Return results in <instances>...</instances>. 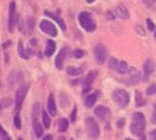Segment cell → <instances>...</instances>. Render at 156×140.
Here are the masks:
<instances>
[{
  "mask_svg": "<svg viewBox=\"0 0 156 140\" xmlns=\"http://www.w3.org/2000/svg\"><path fill=\"white\" fill-rule=\"evenodd\" d=\"M80 72H82V70H80V68L73 67V66H69V67H66V73H68L69 75L76 76V75H78Z\"/></svg>",
  "mask_w": 156,
  "mask_h": 140,
  "instance_id": "26",
  "label": "cell"
},
{
  "mask_svg": "<svg viewBox=\"0 0 156 140\" xmlns=\"http://www.w3.org/2000/svg\"><path fill=\"white\" fill-rule=\"evenodd\" d=\"M94 57L98 64H103L107 58V50L103 44H97L94 48Z\"/></svg>",
  "mask_w": 156,
  "mask_h": 140,
  "instance_id": "9",
  "label": "cell"
},
{
  "mask_svg": "<svg viewBox=\"0 0 156 140\" xmlns=\"http://www.w3.org/2000/svg\"><path fill=\"white\" fill-rule=\"evenodd\" d=\"M71 122L72 123H75L76 122V119H77V107H75L73 108V110H72V112H71Z\"/></svg>",
  "mask_w": 156,
  "mask_h": 140,
  "instance_id": "34",
  "label": "cell"
},
{
  "mask_svg": "<svg viewBox=\"0 0 156 140\" xmlns=\"http://www.w3.org/2000/svg\"><path fill=\"white\" fill-rule=\"evenodd\" d=\"M117 126L119 128H122L125 126V118H120L119 121L117 122Z\"/></svg>",
  "mask_w": 156,
  "mask_h": 140,
  "instance_id": "38",
  "label": "cell"
},
{
  "mask_svg": "<svg viewBox=\"0 0 156 140\" xmlns=\"http://www.w3.org/2000/svg\"><path fill=\"white\" fill-rule=\"evenodd\" d=\"M127 79L125 80V82L127 85H136L139 81H140V74H139V71L135 68V67H129L128 71H127Z\"/></svg>",
  "mask_w": 156,
  "mask_h": 140,
  "instance_id": "8",
  "label": "cell"
},
{
  "mask_svg": "<svg viewBox=\"0 0 156 140\" xmlns=\"http://www.w3.org/2000/svg\"><path fill=\"white\" fill-rule=\"evenodd\" d=\"M113 101L117 103L120 108H126L129 103V94L124 89H115L112 94Z\"/></svg>",
  "mask_w": 156,
  "mask_h": 140,
  "instance_id": "3",
  "label": "cell"
},
{
  "mask_svg": "<svg viewBox=\"0 0 156 140\" xmlns=\"http://www.w3.org/2000/svg\"><path fill=\"white\" fill-rule=\"evenodd\" d=\"M42 140H52V135L51 134H47L46 137H43V139Z\"/></svg>",
  "mask_w": 156,
  "mask_h": 140,
  "instance_id": "40",
  "label": "cell"
},
{
  "mask_svg": "<svg viewBox=\"0 0 156 140\" xmlns=\"http://www.w3.org/2000/svg\"><path fill=\"white\" fill-rule=\"evenodd\" d=\"M107 15H108V19H111V20H113V19H114V16L112 15V13L107 12Z\"/></svg>",
  "mask_w": 156,
  "mask_h": 140,
  "instance_id": "42",
  "label": "cell"
},
{
  "mask_svg": "<svg viewBox=\"0 0 156 140\" xmlns=\"http://www.w3.org/2000/svg\"><path fill=\"white\" fill-rule=\"evenodd\" d=\"M146 93H147L148 96H151V95H154V94H156V83L150 85L149 87L147 88V90H146Z\"/></svg>",
  "mask_w": 156,
  "mask_h": 140,
  "instance_id": "28",
  "label": "cell"
},
{
  "mask_svg": "<svg viewBox=\"0 0 156 140\" xmlns=\"http://www.w3.org/2000/svg\"><path fill=\"white\" fill-rule=\"evenodd\" d=\"M84 55H85V52L83 50H80V49H76V50L73 51V56H75V58H77V59L82 58Z\"/></svg>",
  "mask_w": 156,
  "mask_h": 140,
  "instance_id": "31",
  "label": "cell"
},
{
  "mask_svg": "<svg viewBox=\"0 0 156 140\" xmlns=\"http://www.w3.org/2000/svg\"><path fill=\"white\" fill-rule=\"evenodd\" d=\"M28 88H29V85H22L15 93V111L16 112H19L22 108L25 97L28 93Z\"/></svg>",
  "mask_w": 156,
  "mask_h": 140,
  "instance_id": "5",
  "label": "cell"
},
{
  "mask_svg": "<svg viewBox=\"0 0 156 140\" xmlns=\"http://www.w3.org/2000/svg\"><path fill=\"white\" fill-rule=\"evenodd\" d=\"M135 104H136L137 107H143L146 104V101L142 98V94L140 92L135 93Z\"/></svg>",
  "mask_w": 156,
  "mask_h": 140,
  "instance_id": "25",
  "label": "cell"
},
{
  "mask_svg": "<svg viewBox=\"0 0 156 140\" xmlns=\"http://www.w3.org/2000/svg\"><path fill=\"white\" fill-rule=\"evenodd\" d=\"M5 140H12V139H11L9 137H7V138H6V139H5Z\"/></svg>",
  "mask_w": 156,
  "mask_h": 140,
  "instance_id": "45",
  "label": "cell"
},
{
  "mask_svg": "<svg viewBox=\"0 0 156 140\" xmlns=\"http://www.w3.org/2000/svg\"><path fill=\"white\" fill-rule=\"evenodd\" d=\"M0 135H1V138H2V139H6L7 137H8V134L6 133V131L2 128L1 125H0Z\"/></svg>",
  "mask_w": 156,
  "mask_h": 140,
  "instance_id": "37",
  "label": "cell"
},
{
  "mask_svg": "<svg viewBox=\"0 0 156 140\" xmlns=\"http://www.w3.org/2000/svg\"><path fill=\"white\" fill-rule=\"evenodd\" d=\"M11 103H12V98H4L2 101H1V104H2V108H6V107H9L11 105Z\"/></svg>",
  "mask_w": 156,
  "mask_h": 140,
  "instance_id": "33",
  "label": "cell"
},
{
  "mask_svg": "<svg viewBox=\"0 0 156 140\" xmlns=\"http://www.w3.org/2000/svg\"><path fill=\"white\" fill-rule=\"evenodd\" d=\"M85 126H86V131H87V134L90 135V138L97 139L99 137V133H100V128H99L97 121L94 118H92V117H86Z\"/></svg>",
  "mask_w": 156,
  "mask_h": 140,
  "instance_id": "4",
  "label": "cell"
},
{
  "mask_svg": "<svg viewBox=\"0 0 156 140\" xmlns=\"http://www.w3.org/2000/svg\"><path fill=\"white\" fill-rule=\"evenodd\" d=\"M44 15H46V16H49L50 19L55 20V22H56V23L59 25V28H61L62 30H64V32L66 30V25H65L64 21L62 20V18H59L58 15H56L55 13L49 12V11H44Z\"/></svg>",
  "mask_w": 156,
  "mask_h": 140,
  "instance_id": "13",
  "label": "cell"
},
{
  "mask_svg": "<svg viewBox=\"0 0 156 140\" xmlns=\"http://www.w3.org/2000/svg\"><path fill=\"white\" fill-rule=\"evenodd\" d=\"M128 68H129V67H128L127 63L124 62V60H121V62L118 63L117 67H115V71H117V73H119V74H126Z\"/></svg>",
  "mask_w": 156,
  "mask_h": 140,
  "instance_id": "21",
  "label": "cell"
},
{
  "mask_svg": "<svg viewBox=\"0 0 156 140\" xmlns=\"http://www.w3.org/2000/svg\"><path fill=\"white\" fill-rule=\"evenodd\" d=\"M41 116H42V123H43V126L48 128V127L50 126V117H49V115L47 114L46 111L43 110L42 112H41Z\"/></svg>",
  "mask_w": 156,
  "mask_h": 140,
  "instance_id": "24",
  "label": "cell"
},
{
  "mask_svg": "<svg viewBox=\"0 0 156 140\" xmlns=\"http://www.w3.org/2000/svg\"><path fill=\"white\" fill-rule=\"evenodd\" d=\"M30 43H32L33 46H36V44H37V42H36V39H34V38H33L32 41H30Z\"/></svg>",
  "mask_w": 156,
  "mask_h": 140,
  "instance_id": "41",
  "label": "cell"
},
{
  "mask_svg": "<svg viewBox=\"0 0 156 140\" xmlns=\"http://www.w3.org/2000/svg\"><path fill=\"white\" fill-rule=\"evenodd\" d=\"M27 27L29 28V30H33V28H34V19L33 18L27 19Z\"/></svg>",
  "mask_w": 156,
  "mask_h": 140,
  "instance_id": "35",
  "label": "cell"
},
{
  "mask_svg": "<svg viewBox=\"0 0 156 140\" xmlns=\"http://www.w3.org/2000/svg\"><path fill=\"white\" fill-rule=\"evenodd\" d=\"M14 125L15 127L20 130V128H22V124H21V118H20L19 115H15V117H14Z\"/></svg>",
  "mask_w": 156,
  "mask_h": 140,
  "instance_id": "30",
  "label": "cell"
},
{
  "mask_svg": "<svg viewBox=\"0 0 156 140\" xmlns=\"http://www.w3.org/2000/svg\"><path fill=\"white\" fill-rule=\"evenodd\" d=\"M118 63H119V62H118L115 58L111 57L110 59H108V66H110L111 70H115V67H117Z\"/></svg>",
  "mask_w": 156,
  "mask_h": 140,
  "instance_id": "29",
  "label": "cell"
},
{
  "mask_svg": "<svg viewBox=\"0 0 156 140\" xmlns=\"http://www.w3.org/2000/svg\"><path fill=\"white\" fill-rule=\"evenodd\" d=\"M55 50H56V43L52 39H48L46 44V49H44V55L47 57H51Z\"/></svg>",
  "mask_w": 156,
  "mask_h": 140,
  "instance_id": "17",
  "label": "cell"
},
{
  "mask_svg": "<svg viewBox=\"0 0 156 140\" xmlns=\"http://www.w3.org/2000/svg\"><path fill=\"white\" fill-rule=\"evenodd\" d=\"M72 140H73V139H72Z\"/></svg>",
  "mask_w": 156,
  "mask_h": 140,
  "instance_id": "49",
  "label": "cell"
},
{
  "mask_svg": "<svg viewBox=\"0 0 156 140\" xmlns=\"http://www.w3.org/2000/svg\"><path fill=\"white\" fill-rule=\"evenodd\" d=\"M126 140H133V139H129V138H128V139H126Z\"/></svg>",
  "mask_w": 156,
  "mask_h": 140,
  "instance_id": "46",
  "label": "cell"
},
{
  "mask_svg": "<svg viewBox=\"0 0 156 140\" xmlns=\"http://www.w3.org/2000/svg\"><path fill=\"white\" fill-rule=\"evenodd\" d=\"M98 95H99V93H93L91 95H89L86 98H85V107L86 108H92L94 104H96V102L98 100Z\"/></svg>",
  "mask_w": 156,
  "mask_h": 140,
  "instance_id": "18",
  "label": "cell"
},
{
  "mask_svg": "<svg viewBox=\"0 0 156 140\" xmlns=\"http://www.w3.org/2000/svg\"><path fill=\"white\" fill-rule=\"evenodd\" d=\"M18 53H19V56L21 58H23V59H28V55H27V51L25 50V48H23V42H22V39H19V44H18Z\"/></svg>",
  "mask_w": 156,
  "mask_h": 140,
  "instance_id": "22",
  "label": "cell"
},
{
  "mask_svg": "<svg viewBox=\"0 0 156 140\" xmlns=\"http://www.w3.org/2000/svg\"><path fill=\"white\" fill-rule=\"evenodd\" d=\"M86 1H87V2H89V4H92V2H94V1H96V0H86Z\"/></svg>",
  "mask_w": 156,
  "mask_h": 140,
  "instance_id": "43",
  "label": "cell"
},
{
  "mask_svg": "<svg viewBox=\"0 0 156 140\" xmlns=\"http://www.w3.org/2000/svg\"><path fill=\"white\" fill-rule=\"evenodd\" d=\"M150 122H151L153 124H156V104L154 105V111H153V115H151Z\"/></svg>",
  "mask_w": 156,
  "mask_h": 140,
  "instance_id": "36",
  "label": "cell"
},
{
  "mask_svg": "<svg viewBox=\"0 0 156 140\" xmlns=\"http://www.w3.org/2000/svg\"><path fill=\"white\" fill-rule=\"evenodd\" d=\"M153 71H154V66H153L151 60H147L144 63V65H143V81H147L149 79V76L153 73Z\"/></svg>",
  "mask_w": 156,
  "mask_h": 140,
  "instance_id": "14",
  "label": "cell"
},
{
  "mask_svg": "<svg viewBox=\"0 0 156 140\" xmlns=\"http://www.w3.org/2000/svg\"><path fill=\"white\" fill-rule=\"evenodd\" d=\"M150 140H156V128L150 132Z\"/></svg>",
  "mask_w": 156,
  "mask_h": 140,
  "instance_id": "39",
  "label": "cell"
},
{
  "mask_svg": "<svg viewBox=\"0 0 156 140\" xmlns=\"http://www.w3.org/2000/svg\"><path fill=\"white\" fill-rule=\"evenodd\" d=\"M19 140H22V139H19Z\"/></svg>",
  "mask_w": 156,
  "mask_h": 140,
  "instance_id": "48",
  "label": "cell"
},
{
  "mask_svg": "<svg viewBox=\"0 0 156 140\" xmlns=\"http://www.w3.org/2000/svg\"><path fill=\"white\" fill-rule=\"evenodd\" d=\"M33 128L36 138H41L43 135V126L39 123V121H33Z\"/></svg>",
  "mask_w": 156,
  "mask_h": 140,
  "instance_id": "20",
  "label": "cell"
},
{
  "mask_svg": "<svg viewBox=\"0 0 156 140\" xmlns=\"http://www.w3.org/2000/svg\"><path fill=\"white\" fill-rule=\"evenodd\" d=\"M40 28H41L42 32H46L47 35H49V36H51V37H56V36L58 35L56 25H54V23H51L50 21H48V20H42V21L40 22Z\"/></svg>",
  "mask_w": 156,
  "mask_h": 140,
  "instance_id": "6",
  "label": "cell"
},
{
  "mask_svg": "<svg viewBox=\"0 0 156 140\" xmlns=\"http://www.w3.org/2000/svg\"><path fill=\"white\" fill-rule=\"evenodd\" d=\"M78 22H79L80 27L84 30H86V32H94L96 28H97L96 21H94V19L92 18V15L89 12L79 13V15H78Z\"/></svg>",
  "mask_w": 156,
  "mask_h": 140,
  "instance_id": "2",
  "label": "cell"
},
{
  "mask_svg": "<svg viewBox=\"0 0 156 140\" xmlns=\"http://www.w3.org/2000/svg\"><path fill=\"white\" fill-rule=\"evenodd\" d=\"M48 111L50 112V115L55 116L57 110H56V102H55V97L52 94L49 95V98H48Z\"/></svg>",
  "mask_w": 156,
  "mask_h": 140,
  "instance_id": "19",
  "label": "cell"
},
{
  "mask_svg": "<svg viewBox=\"0 0 156 140\" xmlns=\"http://www.w3.org/2000/svg\"><path fill=\"white\" fill-rule=\"evenodd\" d=\"M146 127V118L141 112H134L132 117V124H130V131L132 133L141 137Z\"/></svg>",
  "mask_w": 156,
  "mask_h": 140,
  "instance_id": "1",
  "label": "cell"
},
{
  "mask_svg": "<svg viewBox=\"0 0 156 140\" xmlns=\"http://www.w3.org/2000/svg\"><path fill=\"white\" fill-rule=\"evenodd\" d=\"M96 76H97V73L96 72H90L86 78H85L84 82H83V93H87L90 89H91V86L93 81H94V79H96Z\"/></svg>",
  "mask_w": 156,
  "mask_h": 140,
  "instance_id": "11",
  "label": "cell"
},
{
  "mask_svg": "<svg viewBox=\"0 0 156 140\" xmlns=\"http://www.w3.org/2000/svg\"><path fill=\"white\" fill-rule=\"evenodd\" d=\"M16 20H18V15H16L15 2L12 1V2L9 4V8H8V30H9V32H13Z\"/></svg>",
  "mask_w": 156,
  "mask_h": 140,
  "instance_id": "7",
  "label": "cell"
},
{
  "mask_svg": "<svg viewBox=\"0 0 156 140\" xmlns=\"http://www.w3.org/2000/svg\"><path fill=\"white\" fill-rule=\"evenodd\" d=\"M146 23H147V28H148V30H155V25H154V22L151 21L150 19H147L146 20Z\"/></svg>",
  "mask_w": 156,
  "mask_h": 140,
  "instance_id": "32",
  "label": "cell"
},
{
  "mask_svg": "<svg viewBox=\"0 0 156 140\" xmlns=\"http://www.w3.org/2000/svg\"><path fill=\"white\" fill-rule=\"evenodd\" d=\"M143 4L148 7L149 9L156 11V0H142Z\"/></svg>",
  "mask_w": 156,
  "mask_h": 140,
  "instance_id": "27",
  "label": "cell"
},
{
  "mask_svg": "<svg viewBox=\"0 0 156 140\" xmlns=\"http://www.w3.org/2000/svg\"><path fill=\"white\" fill-rule=\"evenodd\" d=\"M94 115L101 122H105L110 116V110H108V108L104 107V105H99V107L94 109Z\"/></svg>",
  "mask_w": 156,
  "mask_h": 140,
  "instance_id": "10",
  "label": "cell"
},
{
  "mask_svg": "<svg viewBox=\"0 0 156 140\" xmlns=\"http://www.w3.org/2000/svg\"><path fill=\"white\" fill-rule=\"evenodd\" d=\"M66 51H68L66 48H62L61 51H59V53L55 58V66H56L57 70H62L63 68V63H64V59L66 57Z\"/></svg>",
  "mask_w": 156,
  "mask_h": 140,
  "instance_id": "12",
  "label": "cell"
},
{
  "mask_svg": "<svg viewBox=\"0 0 156 140\" xmlns=\"http://www.w3.org/2000/svg\"><path fill=\"white\" fill-rule=\"evenodd\" d=\"M21 80H22V74L19 71H12L9 76H8V82L11 85V87H13L15 83L21 81Z\"/></svg>",
  "mask_w": 156,
  "mask_h": 140,
  "instance_id": "15",
  "label": "cell"
},
{
  "mask_svg": "<svg viewBox=\"0 0 156 140\" xmlns=\"http://www.w3.org/2000/svg\"><path fill=\"white\" fill-rule=\"evenodd\" d=\"M2 109V104H1V102H0V110Z\"/></svg>",
  "mask_w": 156,
  "mask_h": 140,
  "instance_id": "44",
  "label": "cell"
},
{
  "mask_svg": "<svg viewBox=\"0 0 156 140\" xmlns=\"http://www.w3.org/2000/svg\"><path fill=\"white\" fill-rule=\"evenodd\" d=\"M69 127V122L66 121L65 118H61L58 121V130L61 132H65Z\"/></svg>",
  "mask_w": 156,
  "mask_h": 140,
  "instance_id": "23",
  "label": "cell"
},
{
  "mask_svg": "<svg viewBox=\"0 0 156 140\" xmlns=\"http://www.w3.org/2000/svg\"><path fill=\"white\" fill-rule=\"evenodd\" d=\"M155 38H156V32H155Z\"/></svg>",
  "mask_w": 156,
  "mask_h": 140,
  "instance_id": "47",
  "label": "cell"
},
{
  "mask_svg": "<svg viewBox=\"0 0 156 140\" xmlns=\"http://www.w3.org/2000/svg\"><path fill=\"white\" fill-rule=\"evenodd\" d=\"M115 14H117L118 18L120 19H128L129 18V12L128 9L124 6V5H119V6L115 8Z\"/></svg>",
  "mask_w": 156,
  "mask_h": 140,
  "instance_id": "16",
  "label": "cell"
}]
</instances>
